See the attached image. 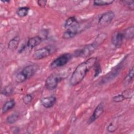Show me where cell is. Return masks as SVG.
Instances as JSON below:
<instances>
[{
	"label": "cell",
	"mask_w": 134,
	"mask_h": 134,
	"mask_svg": "<svg viewBox=\"0 0 134 134\" xmlns=\"http://www.w3.org/2000/svg\"><path fill=\"white\" fill-rule=\"evenodd\" d=\"M97 61V58L91 57L80 63L76 67L69 79L70 85L74 86L80 84Z\"/></svg>",
	"instance_id": "6da1fadb"
},
{
	"label": "cell",
	"mask_w": 134,
	"mask_h": 134,
	"mask_svg": "<svg viewBox=\"0 0 134 134\" xmlns=\"http://www.w3.org/2000/svg\"><path fill=\"white\" fill-rule=\"evenodd\" d=\"M106 37L107 35L105 33L99 34L92 43L88 44L82 48L75 50L72 55L76 58H87L89 57L94 52L102 43H103L106 39Z\"/></svg>",
	"instance_id": "7a4b0ae2"
},
{
	"label": "cell",
	"mask_w": 134,
	"mask_h": 134,
	"mask_svg": "<svg viewBox=\"0 0 134 134\" xmlns=\"http://www.w3.org/2000/svg\"><path fill=\"white\" fill-rule=\"evenodd\" d=\"M39 66L35 64H29L23 68L20 71L16 72L14 79L17 83H22L32 77L37 72Z\"/></svg>",
	"instance_id": "3957f363"
},
{
	"label": "cell",
	"mask_w": 134,
	"mask_h": 134,
	"mask_svg": "<svg viewBox=\"0 0 134 134\" xmlns=\"http://www.w3.org/2000/svg\"><path fill=\"white\" fill-rule=\"evenodd\" d=\"M62 76L59 73H52L49 75L45 80L44 87L49 91H52L55 89L59 83L62 80Z\"/></svg>",
	"instance_id": "277c9868"
},
{
	"label": "cell",
	"mask_w": 134,
	"mask_h": 134,
	"mask_svg": "<svg viewBox=\"0 0 134 134\" xmlns=\"http://www.w3.org/2000/svg\"><path fill=\"white\" fill-rule=\"evenodd\" d=\"M72 58V54L70 53H64L54 60H53L50 63L49 67L51 69H55L58 68L62 67L65 65Z\"/></svg>",
	"instance_id": "5b68a950"
},
{
	"label": "cell",
	"mask_w": 134,
	"mask_h": 134,
	"mask_svg": "<svg viewBox=\"0 0 134 134\" xmlns=\"http://www.w3.org/2000/svg\"><path fill=\"white\" fill-rule=\"evenodd\" d=\"M55 51L52 46H47L39 48L35 51L32 57L35 60H41L47 58Z\"/></svg>",
	"instance_id": "8992f818"
},
{
	"label": "cell",
	"mask_w": 134,
	"mask_h": 134,
	"mask_svg": "<svg viewBox=\"0 0 134 134\" xmlns=\"http://www.w3.org/2000/svg\"><path fill=\"white\" fill-rule=\"evenodd\" d=\"M115 16V13L112 10H109L102 14L98 19V26L103 27L109 25L114 18Z\"/></svg>",
	"instance_id": "52a82bcc"
},
{
	"label": "cell",
	"mask_w": 134,
	"mask_h": 134,
	"mask_svg": "<svg viewBox=\"0 0 134 134\" xmlns=\"http://www.w3.org/2000/svg\"><path fill=\"white\" fill-rule=\"evenodd\" d=\"M104 111V106L103 102L99 103L94 109L92 114L87 120L88 125H90L94 122L100 116L102 115Z\"/></svg>",
	"instance_id": "ba28073f"
},
{
	"label": "cell",
	"mask_w": 134,
	"mask_h": 134,
	"mask_svg": "<svg viewBox=\"0 0 134 134\" xmlns=\"http://www.w3.org/2000/svg\"><path fill=\"white\" fill-rule=\"evenodd\" d=\"M80 25L77 24L66 29L62 35L64 39H70L74 38L80 32Z\"/></svg>",
	"instance_id": "9c48e42d"
},
{
	"label": "cell",
	"mask_w": 134,
	"mask_h": 134,
	"mask_svg": "<svg viewBox=\"0 0 134 134\" xmlns=\"http://www.w3.org/2000/svg\"><path fill=\"white\" fill-rule=\"evenodd\" d=\"M124 39L125 37L123 32L120 31H116L113 34L111 41L114 47L117 48L121 46Z\"/></svg>",
	"instance_id": "30bf717a"
},
{
	"label": "cell",
	"mask_w": 134,
	"mask_h": 134,
	"mask_svg": "<svg viewBox=\"0 0 134 134\" xmlns=\"http://www.w3.org/2000/svg\"><path fill=\"white\" fill-rule=\"evenodd\" d=\"M57 102V98L55 96L51 95L44 97L40 99L41 105L46 108H50L53 107Z\"/></svg>",
	"instance_id": "8fae6325"
},
{
	"label": "cell",
	"mask_w": 134,
	"mask_h": 134,
	"mask_svg": "<svg viewBox=\"0 0 134 134\" xmlns=\"http://www.w3.org/2000/svg\"><path fill=\"white\" fill-rule=\"evenodd\" d=\"M121 66L122 65H120V63H119L118 65L113 69V71H111L110 72L108 73V74L104 77L101 81V83L104 84L105 83L108 82V81H109L110 80H112L116 76H118V74L121 71V69L122 68Z\"/></svg>",
	"instance_id": "7c38bea8"
},
{
	"label": "cell",
	"mask_w": 134,
	"mask_h": 134,
	"mask_svg": "<svg viewBox=\"0 0 134 134\" xmlns=\"http://www.w3.org/2000/svg\"><path fill=\"white\" fill-rule=\"evenodd\" d=\"M43 41L42 39L38 35L29 38L26 43V45L28 48L32 49L39 45Z\"/></svg>",
	"instance_id": "4fadbf2b"
},
{
	"label": "cell",
	"mask_w": 134,
	"mask_h": 134,
	"mask_svg": "<svg viewBox=\"0 0 134 134\" xmlns=\"http://www.w3.org/2000/svg\"><path fill=\"white\" fill-rule=\"evenodd\" d=\"M16 105V102L14 99H11L5 102L2 107V113H6L9 110L13 109Z\"/></svg>",
	"instance_id": "5bb4252c"
},
{
	"label": "cell",
	"mask_w": 134,
	"mask_h": 134,
	"mask_svg": "<svg viewBox=\"0 0 134 134\" xmlns=\"http://www.w3.org/2000/svg\"><path fill=\"white\" fill-rule=\"evenodd\" d=\"M20 42V37L19 36H16L11 39L8 43V49L14 51L17 49Z\"/></svg>",
	"instance_id": "9a60e30c"
},
{
	"label": "cell",
	"mask_w": 134,
	"mask_h": 134,
	"mask_svg": "<svg viewBox=\"0 0 134 134\" xmlns=\"http://www.w3.org/2000/svg\"><path fill=\"white\" fill-rule=\"evenodd\" d=\"M77 24H79V22L76 17L75 16H71L65 20L64 23V28L67 29Z\"/></svg>",
	"instance_id": "2e32d148"
},
{
	"label": "cell",
	"mask_w": 134,
	"mask_h": 134,
	"mask_svg": "<svg viewBox=\"0 0 134 134\" xmlns=\"http://www.w3.org/2000/svg\"><path fill=\"white\" fill-rule=\"evenodd\" d=\"M134 76V70L133 67H132L129 71L128 73L124 80V85L125 86H127L130 85L133 80Z\"/></svg>",
	"instance_id": "e0dca14e"
},
{
	"label": "cell",
	"mask_w": 134,
	"mask_h": 134,
	"mask_svg": "<svg viewBox=\"0 0 134 134\" xmlns=\"http://www.w3.org/2000/svg\"><path fill=\"white\" fill-rule=\"evenodd\" d=\"M14 92V87L11 84H8L6 85L2 90L1 94L3 95L8 97L12 95Z\"/></svg>",
	"instance_id": "ac0fdd59"
},
{
	"label": "cell",
	"mask_w": 134,
	"mask_h": 134,
	"mask_svg": "<svg viewBox=\"0 0 134 134\" xmlns=\"http://www.w3.org/2000/svg\"><path fill=\"white\" fill-rule=\"evenodd\" d=\"M125 39H132L134 37V27L130 26L126 28L123 32Z\"/></svg>",
	"instance_id": "d6986e66"
},
{
	"label": "cell",
	"mask_w": 134,
	"mask_h": 134,
	"mask_svg": "<svg viewBox=\"0 0 134 134\" xmlns=\"http://www.w3.org/2000/svg\"><path fill=\"white\" fill-rule=\"evenodd\" d=\"M20 115L18 113L15 112L8 115L6 118V121L9 124H13L15 123L19 118Z\"/></svg>",
	"instance_id": "ffe728a7"
},
{
	"label": "cell",
	"mask_w": 134,
	"mask_h": 134,
	"mask_svg": "<svg viewBox=\"0 0 134 134\" xmlns=\"http://www.w3.org/2000/svg\"><path fill=\"white\" fill-rule=\"evenodd\" d=\"M30 10V8L27 6L20 7L17 8L16 10V14L17 16L19 17H26L29 13Z\"/></svg>",
	"instance_id": "44dd1931"
},
{
	"label": "cell",
	"mask_w": 134,
	"mask_h": 134,
	"mask_svg": "<svg viewBox=\"0 0 134 134\" xmlns=\"http://www.w3.org/2000/svg\"><path fill=\"white\" fill-rule=\"evenodd\" d=\"M127 99H128V96L126 93L125 91H123L121 94H119L113 96L112 98V100L115 103H119Z\"/></svg>",
	"instance_id": "7402d4cb"
},
{
	"label": "cell",
	"mask_w": 134,
	"mask_h": 134,
	"mask_svg": "<svg viewBox=\"0 0 134 134\" xmlns=\"http://www.w3.org/2000/svg\"><path fill=\"white\" fill-rule=\"evenodd\" d=\"M114 2L113 0H95L93 3L95 6H104L111 5Z\"/></svg>",
	"instance_id": "603a6c76"
},
{
	"label": "cell",
	"mask_w": 134,
	"mask_h": 134,
	"mask_svg": "<svg viewBox=\"0 0 134 134\" xmlns=\"http://www.w3.org/2000/svg\"><path fill=\"white\" fill-rule=\"evenodd\" d=\"M126 7H127L130 10H134V2L132 0H124L120 1Z\"/></svg>",
	"instance_id": "cb8c5ba5"
},
{
	"label": "cell",
	"mask_w": 134,
	"mask_h": 134,
	"mask_svg": "<svg viewBox=\"0 0 134 134\" xmlns=\"http://www.w3.org/2000/svg\"><path fill=\"white\" fill-rule=\"evenodd\" d=\"M34 99L33 96L31 94H27L23 97V101L26 105H29Z\"/></svg>",
	"instance_id": "d4e9b609"
},
{
	"label": "cell",
	"mask_w": 134,
	"mask_h": 134,
	"mask_svg": "<svg viewBox=\"0 0 134 134\" xmlns=\"http://www.w3.org/2000/svg\"><path fill=\"white\" fill-rule=\"evenodd\" d=\"M94 77H96L99 75L100 73L102 72V69L100 64L98 61L96 62L94 66Z\"/></svg>",
	"instance_id": "484cf974"
},
{
	"label": "cell",
	"mask_w": 134,
	"mask_h": 134,
	"mask_svg": "<svg viewBox=\"0 0 134 134\" xmlns=\"http://www.w3.org/2000/svg\"><path fill=\"white\" fill-rule=\"evenodd\" d=\"M48 34L49 30L47 29H42L40 31L38 36L41 38L43 40H44L48 38Z\"/></svg>",
	"instance_id": "4316f807"
},
{
	"label": "cell",
	"mask_w": 134,
	"mask_h": 134,
	"mask_svg": "<svg viewBox=\"0 0 134 134\" xmlns=\"http://www.w3.org/2000/svg\"><path fill=\"white\" fill-rule=\"evenodd\" d=\"M117 128V127L116 126H115L113 122H110L107 127V130L109 132H113L116 130Z\"/></svg>",
	"instance_id": "83f0119b"
},
{
	"label": "cell",
	"mask_w": 134,
	"mask_h": 134,
	"mask_svg": "<svg viewBox=\"0 0 134 134\" xmlns=\"http://www.w3.org/2000/svg\"><path fill=\"white\" fill-rule=\"evenodd\" d=\"M38 5L41 7H44L47 4V1L46 0H39L37 1Z\"/></svg>",
	"instance_id": "f1b7e54d"
},
{
	"label": "cell",
	"mask_w": 134,
	"mask_h": 134,
	"mask_svg": "<svg viewBox=\"0 0 134 134\" xmlns=\"http://www.w3.org/2000/svg\"><path fill=\"white\" fill-rule=\"evenodd\" d=\"M13 132H14V131H16V133H18L19 132V128H18V127H13Z\"/></svg>",
	"instance_id": "f546056e"
}]
</instances>
